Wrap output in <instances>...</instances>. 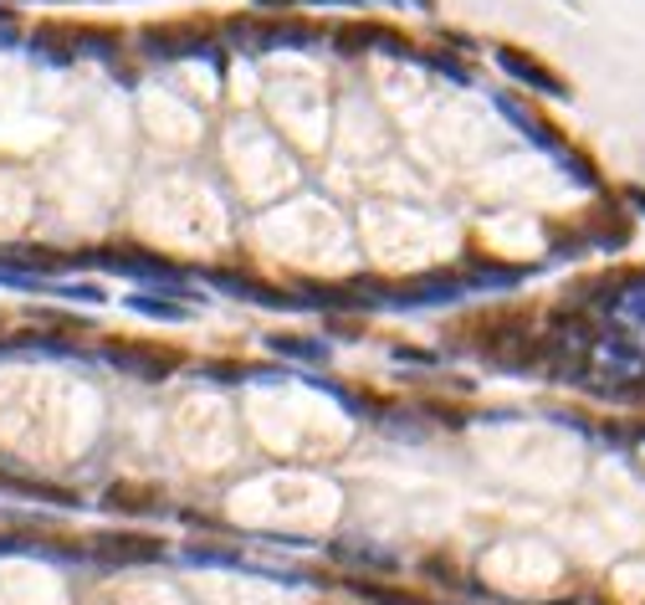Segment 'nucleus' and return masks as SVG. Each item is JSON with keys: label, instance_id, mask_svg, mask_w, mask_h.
I'll return each instance as SVG.
<instances>
[{"label": "nucleus", "instance_id": "obj_4", "mask_svg": "<svg viewBox=\"0 0 645 605\" xmlns=\"http://www.w3.org/2000/svg\"><path fill=\"white\" fill-rule=\"evenodd\" d=\"M271 349H277V354H292V360H318L322 354L318 344H298V339H271Z\"/></svg>", "mask_w": 645, "mask_h": 605}, {"label": "nucleus", "instance_id": "obj_3", "mask_svg": "<svg viewBox=\"0 0 645 605\" xmlns=\"http://www.w3.org/2000/svg\"><path fill=\"white\" fill-rule=\"evenodd\" d=\"M139 313H154V318H185V308H175V303H154L149 293H139V298H128Z\"/></svg>", "mask_w": 645, "mask_h": 605}, {"label": "nucleus", "instance_id": "obj_2", "mask_svg": "<svg viewBox=\"0 0 645 605\" xmlns=\"http://www.w3.org/2000/svg\"><path fill=\"white\" fill-rule=\"evenodd\" d=\"M502 67H507V73L513 77H522V83H533V88H543L548 92V98H564V83H558L554 73H543V67H533V62H522V56H502Z\"/></svg>", "mask_w": 645, "mask_h": 605}, {"label": "nucleus", "instance_id": "obj_1", "mask_svg": "<svg viewBox=\"0 0 645 605\" xmlns=\"http://www.w3.org/2000/svg\"><path fill=\"white\" fill-rule=\"evenodd\" d=\"M98 544V559L108 565H149V559H160V544H149V539H92Z\"/></svg>", "mask_w": 645, "mask_h": 605}, {"label": "nucleus", "instance_id": "obj_5", "mask_svg": "<svg viewBox=\"0 0 645 605\" xmlns=\"http://www.w3.org/2000/svg\"><path fill=\"white\" fill-rule=\"evenodd\" d=\"M0 554H36L26 539H11V533H0Z\"/></svg>", "mask_w": 645, "mask_h": 605}]
</instances>
